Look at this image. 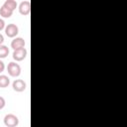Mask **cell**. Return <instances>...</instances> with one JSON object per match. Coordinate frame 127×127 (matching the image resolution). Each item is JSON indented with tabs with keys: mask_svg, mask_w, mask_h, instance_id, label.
<instances>
[{
	"mask_svg": "<svg viewBox=\"0 0 127 127\" xmlns=\"http://www.w3.org/2000/svg\"><path fill=\"white\" fill-rule=\"evenodd\" d=\"M7 71L13 77L19 76L21 73V66L19 65V64L15 63V62H11L7 65Z\"/></svg>",
	"mask_w": 127,
	"mask_h": 127,
	"instance_id": "cell-1",
	"label": "cell"
},
{
	"mask_svg": "<svg viewBox=\"0 0 127 127\" xmlns=\"http://www.w3.org/2000/svg\"><path fill=\"white\" fill-rule=\"evenodd\" d=\"M4 124L7 127H16L19 124V119L16 115L9 113V114L5 115V117H4Z\"/></svg>",
	"mask_w": 127,
	"mask_h": 127,
	"instance_id": "cell-2",
	"label": "cell"
},
{
	"mask_svg": "<svg viewBox=\"0 0 127 127\" xmlns=\"http://www.w3.org/2000/svg\"><path fill=\"white\" fill-rule=\"evenodd\" d=\"M19 33V28L16 24H8L5 27V34L9 38H15Z\"/></svg>",
	"mask_w": 127,
	"mask_h": 127,
	"instance_id": "cell-3",
	"label": "cell"
},
{
	"mask_svg": "<svg viewBox=\"0 0 127 127\" xmlns=\"http://www.w3.org/2000/svg\"><path fill=\"white\" fill-rule=\"evenodd\" d=\"M19 12L23 16H27L31 12V2L28 0H24L19 4Z\"/></svg>",
	"mask_w": 127,
	"mask_h": 127,
	"instance_id": "cell-4",
	"label": "cell"
},
{
	"mask_svg": "<svg viewBox=\"0 0 127 127\" xmlns=\"http://www.w3.org/2000/svg\"><path fill=\"white\" fill-rule=\"evenodd\" d=\"M26 57H27V50L25 48H22V49H19V50H15L13 52V59L16 62H21Z\"/></svg>",
	"mask_w": 127,
	"mask_h": 127,
	"instance_id": "cell-5",
	"label": "cell"
},
{
	"mask_svg": "<svg viewBox=\"0 0 127 127\" xmlns=\"http://www.w3.org/2000/svg\"><path fill=\"white\" fill-rule=\"evenodd\" d=\"M25 40L21 37H16L14 38V40H12L11 42V48L15 51V50H19L22 48H25Z\"/></svg>",
	"mask_w": 127,
	"mask_h": 127,
	"instance_id": "cell-6",
	"label": "cell"
},
{
	"mask_svg": "<svg viewBox=\"0 0 127 127\" xmlns=\"http://www.w3.org/2000/svg\"><path fill=\"white\" fill-rule=\"evenodd\" d=\"M26 82L23 79H15L12 83V87L17 92H22L26 89Z\"/></svg>",
	"mask_w": 127,
	"mask_h": 127,
	"instance_id": "cell-7",
	"label": "cell"
},
{
	"mask_svg": "<svg viewBox=\"0 0 127 127\" xmlns=\"http://www.w3.org/2000/svg\"><path fill=\"white\" fill-rule=\"evenodd\" d=\"M12 14H13V11L8 9L4 5H2L0 7V16H2L3 18H10L12 16Z\"/></svg>",
	"mask_w": 127,
	"mask_h": 127,
	"instance_id": "cell-8",
	"label": "cell"
},
{
	"mask_svg": "<svg viewBox=\"0 0 127 127\" xmlns=\"http://www.w3.org/2000/svg\"><path fill=\"white\" fill-rule=\"evenodd\" d=\"M10 83V79L7 75H4V74H1L0 75V87L1 88H5L9 85Z\"/></svg>",
	"mask_w": 127,
	"mask_h": 127,
	"instance_id": "cell-9",
	"label": "cell"
},
{
	"mask_svg": "<svg viewBox=\"0 0 127 127\" xmlns=\"http://www.w3.org/2000/svg\"><path fill=\"white\" fill-rule=\"evenodd\" d=\"M5 7H7L8 9H10V10H12V11H14L16 8H17V2L15 1V0H6L5 2H4V4H3Z\"/></svg>",
	"mask_w": 127,
	"mask_h": 127,
	"instance_id": "cell-10",
	"label": "cell"
},
{
	"mask_svg": "<svg viewBox=\"0 0 127 127\" xmlns=\"http://www.w3.org/2000/svg\"><path fill=\"white\" fill-rule=\"evenodd\" d=\"M8 55H9V49H8V47L5 46V45H1L0 46V60L1 59H5Z\"/></svg>",
	"mask_w": 127,
	"mask_h": 127,
	"instance_id": "cell-11",
	"label": "cell"
},
{
	"mask_svg": "<svg viewBox=\"0 0 127 127\" xmlns=\"http://www.w3.org/2000/svg\"><path fill=\"white\" fill-rule=\"evenodd\" d=\"M5 104H6V101H5L4 97L0 96V109H3L5 107Z\"/></svg>",
	"mask_w": 127,
	"mask_h": 127,
	"instance_id": "cell-12",
	"label": "cell"
},
{
	"mask_svg": "<svg viewBox=\"0 0 127 127\" xmlns=\"http://www.w3.org/2000/svg\"><path fill=\"white\" fill-rule=\"evenodd\" d=\"M3 29H5V22L3 19L0 18V31H2Z\"/></svg>",
	"mask_w": 127,
	"mask_h": 127,
	"instance_id": "cell-13",
	"label": "cell"
},
{
	"mask_svg": "<svg viewBox=\"0 0 127 127\" xmlns=\"http://www.w3.org/2000/svg\"><path fill=\"white\" fill-rule=\"evenodd\" d=\"M4 69H5V64H4V63L0 60V72H2Z\"/></svg>",
	"mask_w": 127,
	"mask_h": 127,
	"instance_id": "cell-14",
	"label": "cell"
},
{
	"mask_svg": "<svg viewBox=\"0 0 127 127\" xmlns=\"http://www.w3.org/2000/svg\"><path fill=\"white\" fill-rule=\"evenodd\" d=\"M3 42H4V37L2 34H0V46L3 44Z\"/></svg>",
	"mask_w": 127,
	"mask_h": 127,
	"instance_id": "cell-15",
	"label": "cell"
}]
</instances>
